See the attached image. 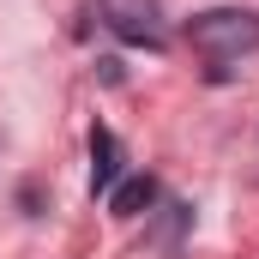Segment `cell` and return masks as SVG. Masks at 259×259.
I'll return each mask as SVG.
<instances>
[{"instance_id": "cell-1", "label": "cell", "mask_w": 259, "mask_h": 259, "mask_svg": "<svg viewBox=\"0 0 259 259\" xmlns=\"http://www.w3.org/2000/svg\"><path fill=\"white\" fill-rule=\"evenodd\" d=\"M187 42L217 66L241 61V55L259 49V12H247V6H211V12L187 18Z\"/></svg>"}, {"instance_id": "cell-2", "label": "cell", "mask_w": 259, "mask_h": 259, "mask_svg": "<svg viewBox=\"0 0 259 259\" xmlns=\"http://www.w3.org/2000/svg\"><path fill=\"white\" fill-rule=\"evenodd\" d=\"M91 157H97L91 187H97V193H115V175H121V145H115V133H109V127L91 133Z\"/></svg>"}, {"instance_id": "cell-3", "label": "cell", "mask_w": 259, "mask_h": 259, "mask_svg": "<svg viewBox=\"0 0 259 259\" xmlns=\"http://www.w3.org/2000/svg\"><path fill=\"white\" fill-rule=\"evenodd\" d=\"M151 199H157V181H151V175H127V181L109 193V211H115V217H139Z\"/></svg>"}]
</instances>
